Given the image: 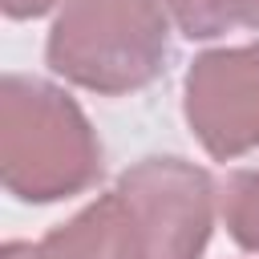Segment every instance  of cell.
Masks as SVG:
<instances>
[{"label":"cell","mask_w":259,"mask_h":259,"mask_svg":"<svg viewBox=\"0 0 259 259\" xmlns=\"http://www.w3.org/2000/svg\"><path fill=\"white\" fill-rule=\"evenodd\" d=\"M53 0H4V12L8 16H36V12H45Z\"/></svg>","instance_id":"cell-8"},{"label":"cell","mask_w":259,"mask_h":259,"mask_svg":"<svg viewBox=\"0 0 259 259\" xmlns=\"http://www.w3.org/2000/svg\"><path fill=\"white\" fill-rule=\"evenodd\" d=\"M4 259H36V251L24 247V243H8V247H4Z\"/></svg>","instance_id":"cell-9"},{"label":"cell","mask_w":259,"mask_h":259,"mask_svg":"<svg viewBox=\"0 0 259 259\" xmlns=\"http://www.w3.org/2000/svg\"><path fill=\"white\" fill-rule=\"evenodd\" d=\"M223 214H227V227L231 235L259 251V170H239L227 178L223 186Z\"/></svg>","instance_id":"cell-7"},{"label":"cell","mask_w":259,"mask_h":259,"mask_svg":"<svg viewBox=\"0 0 259 259\" xmlns=\"http://www.w3.org/2000/svg\"><path fill=\"white\" fill-rule=\"evenodd\" d=\"M150 259H198L210 235V182L182 158H150L121 178Z\"/></svg>","instance_id":"cell-3"},{"label":"cell","mask_w":259,"mask_h":259,"mask_svg":"<svg viewBox=\"0 0 259 259\" xmlns=\"http://www.w3.org/2000/svg\"><path fill=\"white\" fill-rule=\"evenodd\" d=\"M186 113L214 158L259 142V45L210 53L190 69Z\"/></svg>","instance_id":"cell-4"},{"label":"cell","mask_w":259,"mask_h":259,"mask_svg":"<svg viewBox=\"0 0 259 259\" xmlns=\"http://www.w3.org/2000/svg\"><path fill=\"white\" fill-rule=\"evenodd\" d=\"M190 40H206L231 28H259V0H162Z\"/></svg>","instance_id":"cell-6"},{"label":"cell","mask_w":259,"mask_h":259,"mask_svg":"<svg viewBox=\"0 0 259 259\" xmlns=\"http://www.w3.org/2000/svg\"><path fill=\"white\" fill-rule=\"evenodd\" d=\"M166 57V20L150 0H69L49 36V65L97 93L146 85Z\"/></svg>","instance_id":"cell-2"},{"label":"cell","mask_w":259,"mask_h":259,"mask_svg":"<svg viewBox=\"0 0 259 259\" xmlns=\"http://www.w3.org/2000/svg\"><path fill=\"white\" fill-rule=\"evenodd\" d=\"M36 259H150V251L130 202L121 198V190H113L73 223L57 227L36 247Z\"/></svg>","instance_id":"cell-5"},{"label":"cell","mask_w":259,"mask_h":259,"mask_svg":"<svg viewBox=\"0 0 259 259\" xmlns=\"http://www.w3.org/2000/svg\"><path fill=\"white\" fill-rule=\"evenodd\" d=\"M97 146L81 109L45 81L4 77V182L16 198H61L97 170Z\"/></svg>","instance_id":"cell-1"}]
</instances>
